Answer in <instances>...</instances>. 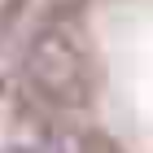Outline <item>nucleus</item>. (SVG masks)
Here are the masks:
<instances>
[{
    "label": "nucleus",
    "mask_w": 153,
    "mask_h": 153,
    "mask_svg": "<svg viewBox=\"0 0 153 153\" xmlns=\"http://www.w3.org/2000/svg\"><path fill=\"white\" fill-rule=\"evenodd\" d=\"M22 66H26V74H31L39 88L61 92L66 83L79 79V44H74L66 31L48 26V31H39V35L31 39V48H26Z\"/></svg>",
    "instance_id": "f257e3e1"
}]
</instances>
